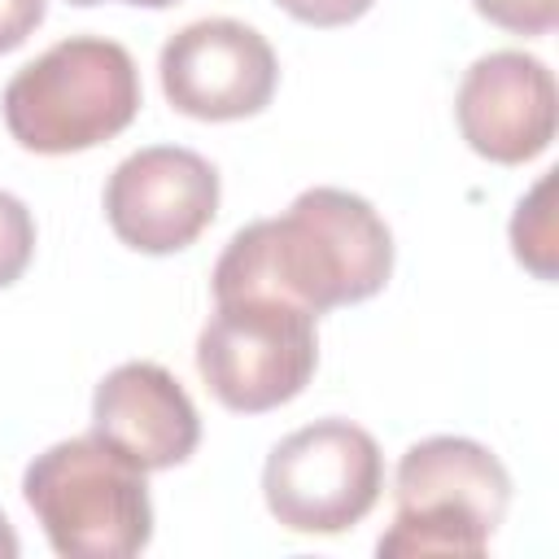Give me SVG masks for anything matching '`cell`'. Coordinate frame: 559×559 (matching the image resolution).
Here are the masks:
<instances>
[{
    "label": "cell",
    "mask_w": 559,
    "mask_h": 559,
    "mask_svg": "<svg viewBox=\"0 0 559 559\" xmlns=\"http://www.w3.org/2000/svg\"><path fill=\"white\" fill-rule=\"evenodd\" d=\"M454 118L472 153L498 166L533 162L555 140L559 118V87L542 57L520 48L485 52L467 66Z\"/></svg>",
    "instance_id": "cell-9"
},
{
    "label": "cell",
    "mask_w": 559,
    "mask_h": 559,
    "mask_svg": "<svg viewBox=\"0 0 559 559\" xmlns=\"http://www.w3.org/2000/svg\"><path fill=\"white\" fill-rule=\"evenodd\" d=\"M393 498L380 555H485L511 507V476L472 437H424L397 459Z\"/></svg>",
    "instance_id": "cell-4"
},
{
    "label": "cell",
    "mask_w": 559,
    "mask_h": 559,
    "mask_svg": "<svg viewBox=\"0 0 559 559\" xmlns=\"http://www.w3.org/2000/svg\"><path fill=\"white\" fill-rule=\"evenodd\" d=\"M218 214V170L179 144H148L122 157L105 183L114 236L140 253L188 249Z\"/></svg>",
    "instance_id": "cell-8"
},
{
    "label": "cell",
    "mask_w": 559,
    "mask_h": 559,
    "mask_svg": "<svg viewBox=\"0 0 559 559\" xmlns=\"http://www.w3.org/2000/svg\"><path fill=\"white\" fill-rule=\"evenodd\" d=\"M148 472L96 432L48 445L22 476L26 507L66 559H131L153 537Z\"/></svg>",
    "instance_id": "cell-3"
},
{
    "label": "cell",
    "mask_w": 559,
    "mask_h": 559,
    "mask_svg": "<svg viewBox=\"0 0 559 559\" xmlns=\"http://www.w3.org/2000/svg\"><path fill=\"white\" fill-rule=\"evenodd\" d=\"M35 253V218L31 210L0 188V288H9Z\"/></svg>",
    "instance_id": "cell-12"
},
{
    "label": "cell",
    "mask_w": 559,
    "mask_h": 559,
    "mask_svg": "<svg viewBox=\"0 0 559 559\" xmlns=\"http://www.w3.org/2000/svg\"><path fill=\"white\" fill-rule=\"evenodd\" d=\"M393 275V231L345 188H306L280 218L240 227L214 262V297L271 293L314 314L376 297Z\"/></svg>",
    "instance_id": "cell-1"
},
{
    "label": "cell",
    "mask_w": 559,
    "mask_h": 559,
    "mask_svg": "<svg viewBox=\"0 0 559 559\" xmlns=\"http://www.w3.org/2000/svg\"><path fill=\"white\" fill-rule=\"evenodd\" d=\"M48 0H0V52H13L44 22Z\"/></svg>",
    "instance_id": "cell-15"
},
{
    "label": "cell",
    "mask_w": 559,
    "mask_h": 559,
    "mask_svg": "<svg viewBox=\"0 0 559 559\" xmlns=\"http://www.w3.org/2000/svg\"><path fill=\"white\" fill-rule=\"evenodd\" d=\"M550 192H555V170H546L515 205L511 214V249L515 258L537 275V280H555L559 275V236H555V210H550Z\"/></svg>",
    "instance_id": "cell-11"
},
{
    "label": "cell",
    "mask_w": 559,
    "mask_h": 559,
    "mask_svg": "<svg viewBox=\"0 0 559 559\" xmlns=\"http://www.w3.org/2000/svg\"><path fill=\"white\" fill-rule=\"evenodd\" d=\"M92 432L144 472L188 463L201 441V419L188 389L157 362L114 367L92 397Z\"/></svg>",
    "instance_id": "cell-10"
},
{
    "label": "cell",
    "mask_w": 559,
    "mask_h": 559,
    "mask_svg": "<svg viewBox=\"0 0 559 559\" xmlns=\"http://www.w3.org/2000/svg\"><path fill=\"white\" fill-rule=\"evenodd\" d=\"M384 489L376 437L349 419H314L288 432L262 467L266 511L293 533H345Z\"/></svg>",
    "instance_id": "cell-6"
},
{
    "label": "cell",
    "mask_w": 559,
    "mask_h": 559,
    "mask_svg": "<svg viewBox=\"0 0 559 559\" xmlns=\"http://www.w3.org/2000/svg\"><path fill=\"white\" fill-rule=\"evenodd\" d=\"M166 100L201 122L253 118L280 83L275 48L236 17H201L175 31L157 57Z\"/></svg>",
    "instance_id": "cell-7"
},
{
    "label": "cell",
    "mask_w": 559,
    "mask_h": 559,
    "mask_svg": "<svg viewBox=\"0 0 559 559\" xmlns=\"http://www.w3.org/2000/svg\"><path fill=\"white\" fill-rule=\"evenodd\" d=\"M480 17L511 35H546L559 22V0H472Z\"/></svg>",
    "instance_id": "cell-13"
},
{
    "label": "cell",
    "mask_w": 559,
    "mask_h": 559,
    "mask_svg": "<svg viewBox=\"0 0 559 559\" xmlns=\"http://www.w3.org/2000/svg\"><path fill=\"white\" fill-rule=\"evenodd\" d=\"M70 4H105V0H70ZM122 4H144V9H166V4H179V0H122Z\"/></svg>",
    "instance_id": "cell-17"
},
{
    "label": "cell",
    "mask_w": 559,
    "mask_h": 559,
    "mask_svg": "<svg viewBox=\"0 0 559 559\" xmlns=\"http://www.w3.org/2000/svg\"><path fill=\"white\" fill-rule=\"evenodd\" d=\"M22 546H17V533H13V524L4 520V511H0V559H13Z\"/></svg>",
    "instance_id": "cell-16"
},
{
    "label": "cell",
    "mask_w": 559,
    "mask_h": 559,
    "mask_svg": "<svg viewBox=\"0 0 559 559\" xmlns=\"http://www.w3.org/2000/svg\"><path fill=\"white\" fill-rule=\"evenodd\" d=\"M275 4L306 26H345L358 22L376 0H275Z\"/></svg>",
    "instance_id": "cell-14"
},
{
    "label": "cell",
    "mask_w": 559,
    "mask_h": 559,
    "mask_svg": "<svg viewBox=\"0 0 559 559\" xmlns=\"http://www.w3.org/2000/svg\"><path fill=\"white\" fill-rule=\"evenodd\" d=\"M314 319V310L271 293L214 297V314L197 336V371L205 389L240 415L293 402L319 367Z\"/></svg>",
    "instance_id": "cell-5"
},
{
    "label": "cell",
    "mask_w": 559,
    "mask_h": 559,
    "mask_svg": "<svg viewBox=\"0 0 559 559\" xmlns=\"http://www.w3.org/2000/svg\"><path fill=\"white\" fill-rule=\"evenodd\" d=\"M140 70L118 39L70 35L26 61L4 87L9 135L44 157L83 153L131 127Z\"/></svg>",
    "instance_id": "cell-2"
}]
</instances>
